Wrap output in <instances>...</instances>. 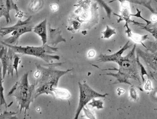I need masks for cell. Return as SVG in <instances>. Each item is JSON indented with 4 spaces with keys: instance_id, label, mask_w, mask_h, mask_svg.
Listing matches in <instances>:
<instances>
[{
    "instance_id": "obj_26",
    "label": "cell",
    "mask_w": 157,
    "mask_h": 119,
    "mask_svg": "<svg viewBox=\"0 0 157 119\" xmlns=\"http://www.w3.org/2000/svg\"><path fill=\"white\" fill-rule=\"evenodd\" d=\"M51 8L53 11H57L58 8V6L56 4H53L51 5Z\"/></svg>"
},
{
    "instance_id": "obj_16",
    "label": "cell",
    "mask_w": 157,
    "mask_h": 119,
    "mask_svg": "<svg viewBox=\"0 0 157 119\" xmlns=\"http://www.w3.org/2000/svg\"><path fill=\"white\" fill-rule=\"evenodd\" d=\"M43 4V0H33L29 6V8L32 12H37L42 8Z\"/></svg>"
},
{
    "instance_id": "obj_7",
    "label": "cell",
    "mask_w": 157,
    "mask_h": 119,
    "mask_svg": "<svg viewBox=\"0 0 157 119\" xmlns=\"http://www.w3.org/2000/svg\"><path fill=\"white\" fill-rule=\"evenodd\" d=\"M0 5V17H4L6 23L12 21L10 13L11 10H14L16 13L20 12L17 5L13 0H1Z\"/></svg>"
},
{
    "instance_id": "obj_18",
    "label": "cell",
    "mask_w": 157,
    "mask_h": 119,
    "mask_svg": "<svg viewBox=\"0 0 157 119\" xmlns=\"http://www.w3.org/2000/svg\"><path fill=\"white\" fill-rule=\"evenodd\" d=\"M115 30L112 29L108 25L106 26V29L105 31L102 32V36L104 39H109L113 35L116 34Z\"/></svg>"
},
{
    "instance_id": "obj_11",
    "label": "cell",
    "mask_w": 157,
    "mask_h": 119,
    "mask_svg": "<svg viewBox=\"0 0 157 119\" xmlns=\"http://www.w3.org/2000/svg\"><path fill=\"white\" fill-rule=\"evenodd\" d=\"M33 32L39 35L41 38L43 45L48 43V30H47V20H45L38 25L34 27Z\"/></svg>"
},
{
    "instance_id": "obj_8",
    "label": "cell",
    "mask_w": 157,
    "mask_h": 119,
    "mask_svg": "<svg viewBox=\"0 0 157 119\" xmlns=\"http://www.w3.org/2000/svg\"><path fill=\"white\" fill-rule=\"evenodd\" d=\"M114 1H118V2H120L121 3V7L122 8L121 15H118L113 13L115 15L119 17V19L117 20V22L119 23L120 21L125 20L126 22L125 26H127V25L128 26V24L131 22L133 23L134 20H132L130 18L131 16H132V14H130L129 11V2L127 1L126 0H114V1Z\"/></svg>"
},
{
    "instance_id": "obj_4",
    "label": "cell",
    "mask_w": 157,
    "mask_h": 119,
    "mask_svg": "<svg viewBox=\"0 0 157 119\" xmlns=\"http://www.w3.org/2000/svg\"><path fill=\"white\" fill-rule=\"evenodd\" d=\"M34 27L32 22V17H30L26 20H19L17 23L12 27L1 28V35L5 36L11 33V36L4 40L3 43L6 44L17 45L20 37L26 33L33 32Z\"/></svg>"
},
{
    "instance_id": "obj_28",
    "label": "cell",
    "mask_w": 157,
    "mask_h": 119,
    "mask_svg": "<svg viewBox=\"0 0 157 119\" xmlns=\"http://www.w3.org/2000/svg\"><path fill=\"white\" fill-rule=\"evenodd\" d=\"M156 54H157V53H156Z\"/></svg>"
},
{
    "instance_id": "obj_22",
    "label": "cell",
    "mask_w": 157,
    "mask_h": 119,
    "mask_svg": "<svg viewBox=\"0 0 157 119\" xmlns=\"http://www.w3.org/2000/svg\"><path fill=\"white\" fill-rule=\"evenodd\" d=\"M83 110L84 111L85 117H86L87 118L91 119H96L95 117L94 116L93 112L91 111V110H89L88 109H86L85 108V107H84L83 108Z\"/></svg>"
},
{
    "instance_id": "obj_5",
    "label": "cell",
    "mask_w": 157,
    "mask_h": 119,
    "mask_svg": "<svg viewBox=\"0 0 157 119\" xmlns=\"http://www.w3.org/2000/svg\"><path fill=\"white\" fill-rule=\"evenodd\" d=\"M1 61L2 64V77L4 79L6 74L13 76L14 70H15L18 77V67L20 63L18 55L11 48L3 45L1 48Z\"/></svg>"
},
{
    "instance_id": "obj_13",
    "label": "cell",
    "mask_w": 157,
    "mask_h": 119,
    "mask_svg": "<svg viewBox=\"0 0 157 119\" xmlns=\"http://www.w3.org/2000/svg\"><path fill=\"white\" fill-rule=\"evenodd\" d=\"M52 91L54 93V95L60 99H67L71 96L69 91L65 89L54 88L52 89Z\"/></svg>"
},
{
    "instance_id": "obj_17",
    "label": "cell",
    "mask_w": 157,
    "mask_h": 119,
    "mask_svg": "<svg viewBox=\"0 0 157 119\" xmlns=\"http://www.w3.org/2000/svg\"><path fill=\"white\" fill-rule=\"evenodd\" d=\"M94 1L97 2L100 6L101 7L104 9L107 14V17L109 19H110L113 13L111 8L103 0H94Z\"/></svg>"
},
{
    "instance_id": "obj_15",
    "label": "cell",
    "mask_w": 157,
    "mask_h": 119,
    "mask_svg": "<svg viewBox=\"0 0 157 119\" xmlns=\"http://www.w3.org/2000/svg\"><path fill=\"white\" fill-rule=\"evenodd\" d=\"M141 27H143L142 29L146 30L152 34L157 40V25L153 24L151 21V22L148 25L144 24Z\"/></svg>"
},
{
    "instance_id": "obj_12",
    "label": "cell",
    "mask_w": 157,
    "mask_h": 119,
    "mask_svg": "<svg viewBox=\"0 0 157 119\" xmlns=\"http://www.w3.org/2000/svg\"><path fill=\"white\" fill-rule=\"evenodd\" d=\"M125 27H126L127 30L125 31V32L127 34L128 37L132 38L136 43L142 44L145 47H146V46L143 44V42L149 39L148 35H141L133 33L132 32L131 30L129 28L128 25L125 26Z\"/></svg>"
},
{
    "instance_id": "obj_2",
    "label": "cell",
    "mask_w": 157,
    "mask_h": 119,
    "mask_svg": "<svg viewBox=\"0 0 157 119\" xmlns=\"http://www.w3.org/2000/svg\"><path fill=\"white\" fill-rule=\"evenodd\" d=\"M36 83L30 85L29 73H25L19 81L16 82L8 93V96H14L20 106V112H26L30 109V106L35 96Z\"/></svg>"
},
{
    "instance_id": "obj_20",
    "label": "cell",
    "mask_w": 157,
    "mask_h": 119,
    "mask_svg": "<svg viewBox=\"0 0 157 119\" xmlns=\"http://www.w3.org/2000/svg\"><path fill=\"white\" fill-rule=\"evenodd\" d=\"M1 106H2L3 105H4L6 109L7 105L4 96L3 92L4 89L2 85L3 80L2 78V76H1Z\"/></svg>"
},
{
    "instance_id": "obj_25",
    "label": "cell",
    "mask_w": 157,
    "mask_h": 119,
    "mask_svg": "<svg viewBox=\"0 0 157 119\" xmlns=\"http://www.w3.org/2000/svg\"><path fill=\"white\" fill-rule=\"evenodd\" d=\"M64 63H48V64L45 65V66H48V67H51L55 68L58 66H62Z\"/></svg>"
},
{
    "instance_id": "obj_14",
    "label": "cell",
    "mask_w": 157,
    "mask_h": 119,
    "mask_svg": "<svg viewBox=\"0 0 157 119\" xmlns=\"http://www.w3.org/2000/svg\"><path fill=\"white\" fill-rule=\"evenodd\" d=\"M126 1L142 5L145 6L146 8H147L153 13L156 14L155 10L151 6V1H147V0H126Z\"/></svg>"
},
{
    "instance_id": "obj_23",
    "label": "cell",
    "mask_w": 157,
    "mask_h": 119,
    "mask_svg": "<svg viewBox=\"0 0 157 119\" xmlns=\"http://www.w3.org/2000/svg\"><path fill=\"white\" fill-rule=\"evenodd\" d=\"M130 95L131 97L134 100H137L138 98L137 91L134 87H132L130 89Z\"/></svg>"
},
{
    "instance_id": "obj_21",
    "label": "cell",
    "mask_w": 157,
    "mask_h": 119,
    "mask_svg": "<svg viewBox=\"0 0 157 119\" xmlns=\"http://www.w3.org/2000/svg\"><path fill=\"white\" fill-rule=\"evenodd\" d=\"M16 112H8L6 111L4 112V113L1 116V119H12L14 115H16Z\"/></svg>"
},
{
    "instance_id": "obj_27",
    "label": "cell",
    "mask_w": 157,
    "mask_h": 119,
    "mask_svg": "<svg viewBox=\"0 0 157 119\" xmlns=\"http://www.w3.org/2000/svg\"><path fill=\"white\" fill-rule=\"evenodd\" d=\"M94 55L95 52L94 50H91L88 53V57H89V58H92V57H94Z\"/></svg>"
},
{
    "instance_id": "obj_1",
    "label": "cell",
    "mask_w": 157,
    "mask_h": 119,
    "mask_svg": "<svg viewBox=\"0 0 157 119\" xmlns=\"http://www.w3.org/2000/svg\"><path fill=\"white\" fill-rule=\"evenodd\" d=\"M36 66L37 71L35 73V76L36 78L35 98L43 94L51 95L54 96L52 89L57 87L60 78L72 70L71 69L59 71L53 67L45 68L38 64H36Z\"/></svg>"
},
{
    "instance_id": "obj_24",
    "label": "cell",
    "mask_w": 157,
    "mask_h": 119,
    "mask_svg": "<svg viewBox=\"0 0 157 119\" xmlns=\"http://www.w3.org/2000/svg\"><path fill=\"white\" fill-rule=\"evenodd\" d=\"M136 61H137L138 64L139 65L141 69L142 78L143 81H144V76H144V75H147V73L146 72L144 68V66H143L140 63L138 57L137 58Z\"/></svg>"
},
{
    "instance_id": "obj_9",
    "label": "cell",
    "mask_w": 157,
    "mask_h": 119,
    "mask_svg": "<svg viewBox=\"0 0 157 119\" xmlns=\"http://www.w3.org/2000/svg\"><path fill=\"white\" fill-rule=\"evenodd\" d=\"M129 41H128L125 45L117 52H116L114 54L111 55H105L101 54L98 57L99 59L98 60V62H108V61H115L118 63L120 59L122 58V55L123 52L125 50L129 48L131 45H129Z\"/></svg>"
},
{
    "instance_id": "obj_10",
    "label": "cell",
    "mask_w": 157,
    "mask_h": 119,
    "mask_svg": "<svg viewBox=\"0 0 157 119\" xmlns=\"http://www.w3.org/2000/svg\"><path fill=\"white\" fill-rule=\"evenodd\" d=\"M49 33V42L48 44L56 46L61 42H66V40L61 35V32L59 29H52L50 25H48Z\"/></svg>"
},
{
    "instance_id": "obj_6",
    "label": "cell",
    "mask_w": 157,
    "mask_h": 119,
    "mask_svg": "<svg viewBox=\"0 0 157 119\" xmlns=\"http://www.w3.org/2000/svg\"><path fill=\"white\" fill-rule=\"evenodd\" d=\"M78 84L80 92L79 100L74 119H78L81 111L91 100L95 98H105L106 95H108V94H101L91 88L86 83L82 84L79 82Z\"/></svg>"
},
{
    "instance_id": "obj_19",
    "label": "cell",
    "mask_w": 157,
    "mask_h": 119,
    "mask_svg": "<svg viewBox=\"0 0 157 119\" xmlns=\"http://www.w3.org/2000/svg\"><path fill=\"white\" fill-rule=\"evenodd\" d=\"M103 102L100 100H96L93 99L92 102L88 104V106H91L92 107H96L97 109H101L103 108Z\"/></svg>"
},
{
    "instance_id": "obj_3",
    "label": "cell",
    "mask_w": 157,
    "mask_h": 119,
    "mask_svg": "<svg viewBox=\"0 0 157 119\" xmlns=\"http://www.w3.org/2000/svg\"><path fill=\"white\" fill-rule=\"evenodd\" d=\"M2 45L11 48L17 54L27 55L33 56L42 59L46 62L49 63L52 60H60V56L58 55H52L58 51V48L52 46L48 44L42 45L41 46H18L17 45L6 44L3 42H1Z\"/></svg>"
}]
</instances>
